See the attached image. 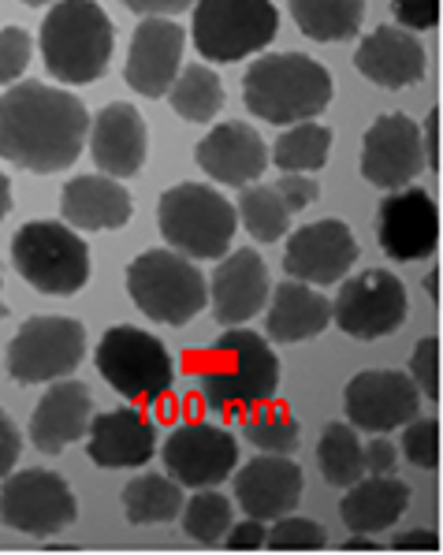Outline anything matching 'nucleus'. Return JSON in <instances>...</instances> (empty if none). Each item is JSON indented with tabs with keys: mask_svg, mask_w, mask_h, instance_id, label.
<instances>
[{
	"mask_svg": "<svg viewBox=\"0 0 443 555\" xmlns=\"http://www.w3.org/2000/svg\"><path fill=\"white\" fill-rule=\"evenodd\" d=\"M90 124L75 93L34 79L15 82L0 93V157L38 176L64 172L87 146Z\"/></svg>",
	"mask_w": 443,
	"mask_h": 555,
	"instance_id": "obj_1",
	"label": "nucleus"
},
{
	"mask_svg": "<svg viewBox=\"0 0 443 555\" xmlns=\"http://www.w3.org/2000/svg\"><path fill=\"white\" fill-rule=\"evenodd\" d=\"M198 388L212 414H250L279 391V358L269 336L235 328L220 332L198 365Z\"/></svg>",
	"mask_w": 443,
	"mask_h": 555,
	"instance_id": "obj_2",
	"label": "nucleus"
},
{
	"mask_svg": "<svg viewBox=\"0 0 443 555\" xmlns=\"http://www.w3.org/2000/svg\"><path fill=\"white\" fill-rule=\"evenodd\" d=\"M331 72L305 53H265L243 75V101L276 127L305 124L331 105Z\"/></svg>",
	"mask_w": 443,
	"mask_h": 555,
	"instance_id": "obj_3",
	"label": "nucleus"
},
{
	"mask_svg": "<svg viewBox=\"0 0 443 555\" xmlns=\"http://www.w3.org/2000/svg\"><path fill=\"white\" fill-rule=\"evenodd\" d=\"M113 20L97 0H56L41 20V60L64 87H87L108 72L113 60Z\"/></svg>",
	"mask_w": 443,
	"mask_h": 555,
	"instance_id": "obj_4",
	"label": "nucleus"
},
{
	"mask_svg": "<svg viewBox=\"0 0 443 555\" xmlns=\"http://www.w3.org/2000/svg\"><path fill=\"white\" fill-rule=\"evenodd\" d=\"M127 295L157 324L183 328L209 306L206 276L179 250H146L127 264Z\"/></svg>",
	"mask_w": 443,
	"mask_h": 555,
	"instance_id": "obj_5",
	"label": "nucleus"
},
{
	"mask_svg": "<svg viewBox=\"0 0 443 555\" xmlns=\"http://www.w3.org/2000/svg\"><path fill=\"white\" fill-rule=\"evenodd\" d=\"M160 235L186 258H224L238 228V209L206 183H175L157 205Z\"/></svg>",
	"mask_w": 443,
	"mask_h": 555,
	"instance_id": "obj_6",
	"label": "nucleus"
},
{
	"mask_svg": "<svg viewBox=\"0 0 443 555\" xmlns=\"http://www.w3.org/2000/svg\"><path fill=\"white\" fill-rule=\"evenodd\" d=\"M15 272L41 295H79L90 280V246L60 220H30L12 238Z\"/></svg>",
	"mask_w": 443,
	"mask_h": 555,
	"instance_id": "obj_7",
	"label": "nucleus"
},
{
	"mask_svg": "<svg viewBox=\"0 0 443 555\" xmlns=\"http://www.w3.org/2000/svg\"><path fill=\"white\" fill-rule=\"evenodd\" d=\"M93 365L108 388L131 403H157L175 380L168 347L134 324H113L93 351Z\"/></svg>",
	"mask_w": 443,
	"mask_h": 555,
	"instance_id": "obj_8",
	"label": "nucleus"
},
{
	"mask_svg": "<svg viewBox=\"0 0 443 555\" xmlns=\"http://www.w3.org/2000/svg\"><path fill=\"white\" fill-rule=\"evenodd\" d=\"M279 12L272 0H198L194 4V49L209 64H235L276 38Z\"/></svg>",
	"mask_w": 443,
	"mask_h": 555,
	"instance_id": "obj_9",
	"label": "nucleus"
},
{
	"mask_svg": "<svg viewBox=\"0 0 443 555\" xmlns=\"http://www.w3.org/2000/svg\"><path fill=\"white\" fill-rule=\"evenodd\" d=\"M87 358V328L75 318H27L8 344V377L15 384H53L71 377Z\"/></svg>",
	"mask_w": 443,
	"mask_h": 555,
	"instance_id": "obj_10",
	"label": "nucleus"
},
{
	"mask_svg": "<svg viewBox=\"0 0 443 555\" xmlns=\"http://www.w3.org/2000/svg\"><path fill=\"white\" fill-rule=\"evenodd\" d=\"M79 518V503L53 469H23L0 481V522L27 537H56Z\"/></svg>",
	"mask_w": 443,
	"mask_h": 555,
	"instance_id": "obj_11",
	"label": "nucleus"
},
{
	"mask_svg": "<svg viewBox=\"0 0 443 555\" xmlns=\"http://www.w3.org/2000/svg\"><path fill=\"white\" fill-rule=\"evenodd\" d=\"M331 321L351 339H385L403 328L406 321V287L395 272L369 269L343 280L331 298Z\"/></svg>",
	"mask_w": 443,
	"mask_h": 555,
	"instance_id": "obj_12",
	"label": "nucleus"
},
{
	"mask_svg": "<svg viewBox=\"0 0 443 555\" xmlns=\"http://www.w3.org/2000/svg\"><path fill=\"white\" fill-rule=\"evenodd\" d=\"M421 388L403 370H365L343 388L347 422L373 437H388L421 417Z\"/></svg>",
	"mask_w": 443,
	"mask_h": 555,
	"instance_id": "obj_13",
	"label": "nucleus"
},
{
	"mask_svg": "<svg viewBox=\"0 0 443 555\" xmlns=\"http://www.w3.org/2000/svg\"><path fill=\"white\" fill-rule=\"evenodd\" d=\"M168 477H175L183 489H217L235 474L238 443L235 433L212 422H186L168 433L160 448Z\"/></svg>",
	"mask_w": 443,
	"mask_h": 555,
	"instance_id": "obj_14",
	"label": "nucleus"
},
{
	"mask_svg": "<svg viewBox=\"0 0 443 555\" xmlns=\"http://www.w3.org/2000/svg\"><path fill=\"white\" fill-rule=\"evenodd\" d=\"M429 168L425 157L421 124L406 113H385L373 119L362 142V176L380 191H403L417 183V176Z\"/></svg>",
	"mask_w": 443,
	"mask_h": 555,
	"instance_id": "obj_15",
	"label": "nucleus"
},
{
	"mask_svg": "<svg viewBox=\"0 0 443 555\" xmlns=\"http://www.w3.org/2000/svg\"><path fill=\"white\" fill-rule=\"evenodd\" d=\"M357 261V238L343 220H313L302 224L284 246V272L313 287L343 284Z\"/></svg>",
	"mask_w": 443,
	"mask_h": 555,
	"instance_id": "obj_16",
	"label": "nucleus"
},
{
	"mask_svg": "<svg viewBox=\"0 0 443 555\" xmlns=\"http://www.w3.org/2000/svg\"><path fill=\"white\" fill-rule=\"evenodd\" d=\"M377 238L391 261H421L440 243V212L425 186L388 191L377 209Z\"/></svg>",
	"mask_w": 443,
	"mask_h": 555,
	"instance_id": "obj_17",
	"label": "nucleus"
},
{
	"mask_svg": "<svg viewBox=\"0 0 443 555\" xmlns=\"http://www.w3.org/2000/svg\"><path fill=\"white\" fill-rule=\"evenodd\" d=\"M186 49V30L172 20H160V15H146L139 23L127 49L123 79L131 90H139L142 98H168L172 82L179 79V64H183Z\"/></svg>",
	"mask_w": 443,
	"mask_h": 555,
	"instance_id": "obj_18",
	"label": "nucleus"
},
{
	"mask_svg": "<svg viewBox=\"0 0 443 555\" xmlns=\"http://www.w3.org/2000/svg\"><path fill=\"white\" fill-rule=\"evenodd\" d=\"M272 295V280H269V264L258 250L243 246L235 254H224L209 280V310L217 324L235 328L246 324L250 318H258L265 310Z\"/></svg>",
	"mask_w": 443,
	"mask_h": 555,
	"instance_id": "obj_19",
	"label": "nucleus"
},
{
	"mask_svg": "<svg viewBox=\"0 0 443 555\" xmlns=\"http://www.w3.org/2000/svg\"><path fill=\"white\" fill-rule=\"evenodd\" d=\"M305 492V474L291 455H258L235 474V500L250 518L276 522L295 515Z\"/></svg>",
	"mask_w": 443,
	"mask_h": 555,
	"instance_id": "obj_20",
	"label": "nucleus"
},
{
	"mask_svg": "<svg viewBox=\"0 0 443 555\" xmlns=\"http://www.w3.org/2000/svg\"><path fill=\"white\" fill-rule=\"evenodd\" d=\"M194 160L212 183L250 186L272 165V150L250 124L232 119V124H217L212 131H206V139L194 146Z\"/></svg>",
	"mask_w": 443,
	"mask_h": 555,
	"instance_id": "obj_21",
	"label": "nucleus"
},
{
	"mask_svg": "<svg viewBox=\"0 0 443 555\" xmlns=\"http://www.w3.org/2000/svg\"><path fill=\"white\" fill-rule=\"evenodd\" d=\"M90 157L113 179L139 176L149 157V131L139 108L127 101H113L101 108L90 124Z\"/></svg>",
	"mask_w": 443,
	"mask_h": 555,
	"instance_id": "obj_22",
	"label": "nucleus"
},
{
	"mask_svg": "<svg viewBox=\"0 0 443 555\" xmlns=\"http://www.w3.org/2000/svg\"><path fill=\"white\" fill-rule=\"evenodd\" d=\"M87 455L101 469H139L157 455V425L142 410L119 406L90 422Z\"/></svg>",
	"mask_w": 443,
	"mask_h": 555,
	"instance_id": "obj_23",
	"label": "nucleus"
},
{
	"mask_svg": "<svg viewBox=\"0 0 443 555\" xmlns=\"http://www.w3.org/2000/svg\"><path fill=\"white\" fill-rule=\"evenodd\" d=\"M93 399L79 380H53L30 417V443L41 455H60L90 433Z\"/></svg>",
	"mask_w": 443,
	"mask_h": 555,
	"instance_id": "obj_24",
	"label": "nucleus"
},
{
	"mask_svg": "<svg viewBox=\"0 0 443 555\" xmlns=\"http://www.w3.org/2000/svg\"><path fill=\"white\" fill-rule=\"evenodd\" d=\"M354 67L365 75L369 82L385 90H403L425 79V46L414 30L406 27H377L373 34H365L362 46L354 53Z\"/></svg>",
	"mask_w": 443,
	"mask_h": 555,
	"instance_id": "obj_25",
	"label": "nucleus"
},
{
	"mask_svg": "<svg viewBox=\"0 0 443 555\" xmlns=\"http://www.w3.org/2000/svg\"><path fill=\"white\" fill-rule=\"evenodd\" d=\"M134 202L113 176H75L60 194V217L79 232H116L131 220Z\"/></svg>",
	"mask_w": 443,
	"mask_h": 555,
	"instance_id": "obj_26",
	"label": "nucleus"
},
{
	"mask_svg": "<svg viewBox=\"0 0 443 555\" xmlns=\"http://www.w3.org/2000/svg\"><path fill=\"white\" fill-rule=\"evenodd\" d=\"M331 321V302L313 284L287 276L284 284L272 292L265 336L272 344H305V339L321 336Z\"/></svg>",
	"mask_w": 443,
	"mask_h": 555,
	"instance_id": "obj_27",
	"label": "nucleus"
},
{
	"mask_svg": "<svg viewBox=\"0 0 443 555\" xmlns=\"http://www.w3.org/2000/svg\"><path fill=\"white\" fill-rule=\"evenodd\" d=\"M406 503H411V485L399 481L391 474H365L347 489L339 503V518H343L347 533H385L403 518Z\"/></svg>",
	"mask_w": 443,
	"mask_h": 555,
	"instance_id": "obj_28",
	"label": "nucleus"
},
{
	"mask_svg": "<svg viewBox=\"0 0 443 555\" xmlns=\"http://www.w3.org/2000/svg\"><path fill=\"white\" fill-rule=\"evenodd\" d=\"M123 515L131 526H160V522H175L183 515L186 500H183V485L168 474H139L134 481L123 485Z\"/></svg>",
	"mask_w": 443,
	"mask_h": 555,
	"instance_id": "obj_29",
	"label": "nucleus"
},
{
	"mask_svg": "<svg viewBox=\"0 0 443 555\" xmlns=\"http://www.w3.org/2000/svg\"><path fill=\"white\" fill-rule=\"evenodd\" d=\"M298 30L313 41H347L362 30L365 0H291Z\"/></svg>",
	"mask_w": 443,
	"mask_h": 555,
	"instance_id": "obj_30",
	"label": "nucleus"
},
{
	"mask_svg": "<svg viewBox=\"0 0 443 555\" xmlns=\"http://www.w3.org/2000/svg\"><path fill=\"white\" fill-rule=\"evenodd\" d=\"M168 101H172L175 116H183L186 124H209L224 108V82L206 64H186L172 82V90H168Z\"/></svg>",
	"mask_w": 443,
	"mask_h": 555,
	"instance_id": "obj_31",
	"label": "nucleus"
},
{
	"mask_svg": "<svg viewBox=\"0 0 443 555\" xmlns=\"http://www.w3.org/2000/svg\"><path fill=\"white\" fill-rule=\"evenodd\" d=\"M317 466L328 485L351 489L365 477V443L357 440V429L351 422H336L321 433L317 440Z\"/></svg>",
	"mask_w": 443,
	"mask_h": 555,
	"instance_id": "obj_32",
	"label": "nucleus"
},
{
	"mask_svg": "<svg viewBox=\"0 0 443 555\" xmlns=\"http://www.w3.org/2000/svg\"><path fill=\"white\" fill-rule=\"evenodd\" d=\"M331 153V127L325 124H291L272 142V165L279 172H317L328 165Z\"/></svg>",
	"mask_w": 443,
	"mask_h": 555,
	"instance_id": "obj_33",
	"label": "nucleus"
},
{
	"mask_svg": "<svg viewBox=\"0 0 443 555\" xmlns=\"http://www.w3.org/2000/svg\"><path fill=\"white\" fill-rule=\"evenodd\" d=\"M238 220L258 243H279L291 232V205L276 191V183H250L238 194Z\"/></svg>",
	"mask_w": 443,
	"mask_h": 555,
	"instance_id": "obj_34",
	"label": "nucleus"
},
{
	"mask_svg": "<svg viewBox=\"0 0 443 555\" xmlns=\"http://www.w3.org/2000/svg\"><path fill=\"white\" fill-rule=\"evenodd\" d=\"M243 437L253 443L258 451H269V455H291L298 451V440H302V425L287 406L269 403L253 406L250 414H243Z\"/></svg>",
	"mask_w": 443,
	"mask_h": 555,
	"instance_id": "obj_35",
	"label": "nucleus"
},
{
	"mask_svg": "<svg viewBox=\"0 0 443 555\" xmlns=\"http://www.w3.org/2000/svg\"><path fill=\"white\" fill-rule=\"evenodd\" d=\"M179 522H183L191 541L206 544V548L224 544L227 529H232V500L217 489H194V496L186 500Z\"/></svg>",
	"mask_w": 443,
	"mask_h": 555,
	"instance_id": "obj_36",
	"label": "nucleus"
},
{
	"mask_svg": "<svg viewBox=\"0 0 443 555\" xmlns=\"http://www.w3.org/2000/svg\"><path fill=\"white\" fill-rule=\"evenodd\" d=\"M325 544H328V533L321 522L302 518V515H284L272 522L265 548H272V552H325Z\"/></svg>",
	"mask_w": 443,
	"mask_h": 555,
	"instance_id": "obj_37",
	"label": "nucleus"
},
{
	"mask_svg": "<svg viewBox=\"0 0 443 555\" xmlns=\"http://www.w3.org/2000/svg\"><path fill=\"white\" fill-rule=\"evenodd\" d=\"M399 451L406 455V463L417 469H437L440 466V422L437 417H414L411 425H403V443Z\"/></svg>",
	"mask_w": 443,
	"mask_h": 555,
	"instance_id": "obj_38",
	"label": "nucleus"
},
{
	"mask_svg": "<svg viewBox=\"0 0 443 555\" xmlns=\"http://www.w3.org/2000/svg\"><path fill=\"white\" fill-rule=\"evenodd\" d=\"M34 53V41L23 27H4L0 30V87H12L23 79Z\"/></svg>",
	"mask_w": 443,
	"mask_h": 555,
	"instance_id": "obj_39",
	"label": "nucleus"
},
{
	"mask_svg": "<svg viewBox=\"0 0 443 555\" xmlns=\"http://www.w3.org/2000/svg\"><path fill=\"white\" fill-rule=\"evenodd\" d=\"M406 373L414 377L425 399H440V339L437 336L417 339V347L411 354V370Z\"/></svg>",
	"mask_w": 443,
	"mask_h": 555,
	"instance_id": "obj_40",
	"label": "nucleus"
},
{
	"mask_svg": "<svg viewBox=\"0 0 443 555\" xmlns=\"http://www.w3.org/2000/svg\"><path fill=\"white\" fill-rule=\"evenodd\" d=\"M391 15L399 27L421 34L440 23V0H391Z\"/></svg>",
	"mask_w": 443,
	"mask_h": 555,
	"instance_id": "obj_41",
	"label": "nucleus"
},
{
	"mask_svg": "<svg viewBox=\"0 0 443 555\" xmlns=\"http://www.w3.org/2000/svg\"><path fill=\"white\" fill-rule=\"evenodd\" d=\"M276 191L284 194V202L291 205V212L298 209H305V205H313L317 202V194H321V186L313 183L305 172H284L276 179Z\"/></svg>",
	"mask_w": 443,
	"mask_h": 555,
	"instance_id": "obj_42",
	"label": "nucleus"
},
{
	"mask_svg": "<svg viewBox=\"0 0 443 555\" xmlns=\"http://www.w3.org/2000/svg\"><path fill=\"white\" fill-rule=\"evenodd\" d=\"M265 541H269V529L261 518H250L246 515V522H238L227 529V537H224V548L227 552H258V548H265Z\"/></svg>",
	"mask_w": 443,
	"mask_h": 555,
	"instance_id": "obj_43",
	"label": "nucleus"
},
{
	"mask_svg": "<svg viewBox=\"0 0 443 555\" xmlns=\"http://www.w3.org/2000/svg\"><path fill=\"white\" fill-rule=\"evenodd\" d=\"M19 448H23L19 429H15V422L8 417V410H0V481L12 474L15 459H19Z\"/></svg>",
	"mask_w": 443,
	"mask_h": 555,
	"instance_id": "obj_44",
	"label": "nucleus"
},
{
	"mask_svg": "<svg viewBox=\"0 0 443 555\" xmlns=\"http://www.w3.org/2000/svg\"><path fill=\"white\" fill-rule=\"evenodd\" d=\"M399 463V448L388 437H373L365 443V474H391Z\"/></svg>",
	"mask_w": 443,
	"mask_h": 555,
	"instance_id": "obj_45",
	"label": "nucleus"
},
{
	"mask_svg": "<svg viewBox=\"0 0 443 555\" xmlns=\"http://www.w3.org/2000/svg\"><path fill=\"white\" fill-rule=\"evenodd\" d=\"M198 0H123V8L127 12H134V15H160V20H172V15L179 12H186V8H194Z\"/></svg>",
	"mask_w": 443,
	"mask_h": 555,
	"instance_id": "obj_46",
	"label": "nucleus"
},
{
	"mask_svg": "<svg viewBox=\"0 0 443 555\" xmlns=\"http://www.w3.org/2000/svg\"><path fill=\"white\" fill-rule=\"evenodd\" d=\"M388 548L391 552H437L440 537L432 533V529H403V533L391 537Z\"/></svg>",
	"mask_w": 443,
	"mask_h": 555,
	"instance_id": "obj_47",
	"label": "nucleus"
},
{
	"mask_svg": "<svg viewBox=\"0 0 443 555\" xmlns=\"http://www.w3.org/2000/svg\"><path fill=\"white\" fill-rule=\"evenodd\" d=\"M437 127H440V113H429V119H425V157H429V168L440 165V142H437Z\"/></svg>",
	"mask_w": 443,
	"mask_h": 555,
	"instance_id": "obj_48",
	"label": "nucleus"
},
{
	"mask_svg": "<svg viewBox=\"0 0 443 555\" xmlns=\"http://www.w3.org/2000/svg\"><path fill=\"white\" fill-rule=\"evenodd\" d=\"M343 552H380V544L369 541V533H351L343 541Z\"/></svg>",
	"mask_w": 443,
	"mask_h": 555,
	"instance_id": "obj_49",
	"label": "nucleus"
},
{
	"mask_svg": "<svg viewBox=\"0 0 443 555\" xmlns=\"http://www.w3.org/2000/svg\"><path fill=\"white\" fill-rule=\"evenodd\" d=\"M12 212V183H8V176L0 172V220Z\"/></svg>",
	"mask_w": 443,
	"mask_h": 555,
	"instance_id": "obj_50",
	"label": "nucleus"
},
{
	"mask_svg": "<svg viewBox=\"0 0 443 555\" xmlns=\"http://www.w3.org/2000/svg\"><path fill=\"white\" fill-rule=\"evenodd\" d=\"M27 8H38V4H53V0H23Z\"/></svg>",
	"mask_w": 443,
	"mask_h": 555,
	"instance_id": "obj_51",
	"label": "nucleus"
},
{
	"mask_svg": "<svg viewBox=\"0 0 443 555\" xmlns=\"http://www.w3.org/2000/svg\"><path fill=\"white\" fill-rule=\"evenodd\" d=\"M4 318H8V306H4V302H0V321H4Z\"/></svg>",
	"mask_w": 443,
	"mask_h": 555,
	"instance_id": "obj_52",
	"label": "nucleus"
}]
</instances>
